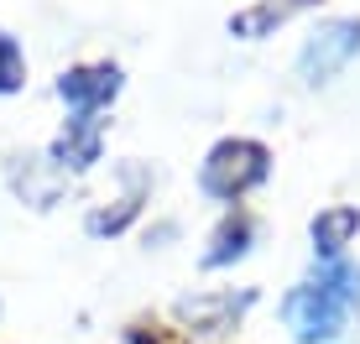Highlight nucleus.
Returning a JSON list of instances; mask_svg holds the SVG:
<instances>
[{"label":"nucleus","instance_id":"obj_3","mask_svg":"<svg viewBox=\"0 0 360 344\" xmlns=\"http://www.w3.org/2000/svg\"><path fill=\"white\" fill-rule=\"evenodd\" d=\"M282 313H288L292 334L303 339V344H329V339H340V334H345V318H350L334 298H324L314 282H308V287H297V292H288Z\"/></svg>","mask_w":360,"mask_h":344},{"label":"nucleus","instance_id":"obj_8","mask_svg":"<svg viewBox=\"0 0 360 344\" xmlns=\"http://www.w3.org/2000/svg\"><path fill=\"white\" fill-rule=\"evenodd\" d=\"M288 11H292V0H262V6L230 16V32H235V37H266L271 27H282V21H288Z\"/></svg>","mask_w":360,"mask_h":344},{"label":"nucleus","instance_id":"obj_2","mask_svg":"<svg viewBox=\"0 0 360 344\" xmlns=\"http://www.w3.org/2000/svg\"><path fill=\"white\" fill-rule=\"evenodd\" d=\"M355 53H360V21L355 16H334V21H324V27L303 42V53H297V73H303L308 84H329Z\"/></svg>","mask_w":360,"mask_h":344},{"label":"nucleus","instance_id":"obj_9","mask_svg":"<svg viewBox=\"0 0 360 344\" xmlns=\"http://www.w3.org/2000/svg\"><path fill=\"white\" fill-rule=\"evenodd\" d=\"M251 219L245 214H235V219H225V225H219V235H214V251L204 256L209 266H225V261H235V256H245V245H251Z\"/></svg>","mask_w":360,"mask_h":344},{"label":"nucleus","instance_id":"obj_11","mask_svg":"<svg viewBox=\"0 0 360 344\" xmlns=\"http://www.w3.org/2000/svg\"><path fill=\"white\" fill-rule=\"evenodd\" d=\"M21 84V53L11 37H0V89H16Z\"/></svg>","mask_w":360,"mask_h":344},{"label":"nucleus","instance_id":"obj_1","mask_svg":"<svg viewBox=\"0 0 360 344\" xmlns=\"http://www.w3.org/2000/svg\"><path fill=\"white\" fill-rule=\"evenodd\" d=\"M266 167H271V157H266L262 141L235 136V141H219L214 152H209L198 183H204V193H214V199H240L245 188H256V183L266 178Z\"/></svg>","mask_w":360,"mask_h":344},{"label":"nucleus","instance_id":"obj_6","mask_svg":"<svg viewBox=\"0 0 360 344\" xmlns=\"http://www.w3.org/2000/svg\"><path fill=\"white\" fill-rule=\"evenodd\" d=\"M314 287L350 313L355 303H360V266H350V261H324V266H319V277H314Z\"/></svg>","mask_w":360,"mask_h":344},{"label":"nucleus","instance_id":"obj_4","mask_svg":"<svg viewBox=\"0 0 360 344\" xmlns=\"http://www.w3.org/2000/svg\"><path fill=\"white\" fill-rule=\"evenodd\" d=\"M120 89V68H73V73H63V84H58V94H63L68 105H79L84 115H89L94 105H105L110 94Z\"/></svg>","mask_w":360,"mask_h":344},{"label":"nucleus","instance_id":"obj_10","mask_svg":"<svg viewBox=\"0 0 360 344\" xmlns=\"http://www.w3.org/2000/svg\"><path fill=\"white\" fill-rule=\"evenodd\" d=\"M136 214V199H126V204H120V209H105V214H94L89 219V230H94V235H115V230H126V219Z\"/></svg>","mask_w":360,"mask_h":344},{"label":"nucleus","instance_id":"obj_5","mask_svg":"<svg viewBox=\"0 0 360 344\" xmlns=\"http://www.w3.org/2000/svg\"><path fill=\"white\" fill-rule=\"evenodd\" d=\"M360 230V209L355 204H334L324 214L314 219V251L324 256V261H340V251L350 245V235Z\"/></svg>","mask_w":360,"mask_h":344},{"label":"nucleus","instance_id":"obj_7","mask_svg":"<svg viewBox=\"0 0 360 344\" xmlns=\"http://www.w3.org/2000/svg\"><path fill=\"white\" fill-rule=\"evenodd\" d=\"M58 157H63L68 167H89L99 157V120L94 115L73 120V131H63V141H58Z\"/></svg>","mask_w":360,"mask_h":344}]
</instances>
